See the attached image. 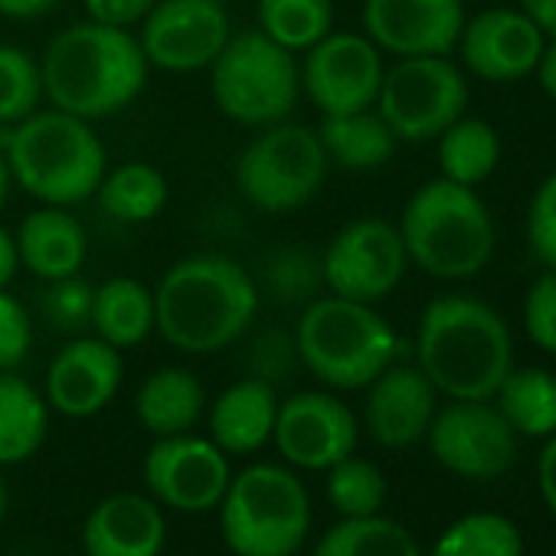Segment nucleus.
I'll list each match as a JSON object with an SVG mask.
<instances>
[{
	"label": "nucleus",
	"instance_id": "obj_22",
	"mask_svg": "<svg viewBox=\"0 0 556 556\" xmlns=\"http://www.w3.org/2000/svg\"><path fill=\"white\" fill-rule=\"evenodd\" d=\"M17 255L21 265L30 268L43 282L79 275L89 255L86 226L70 213V206H40L21 219L17 232Z\"/></svg>",
	"mask_w": 556,
	"mask_h": 556
},
{
	"label": "nucleus",
	"instance_id": "obj_35",
	"mask_svg": "<svg viewBox=\"0 0 556 556\" xmlns=\"http://www.w3.org/2000/svg\"><path fill=\"white\" fill-rule=\"evenodd\" d=\"M328 501L341 517H374L387 504L383 471L354 452L328 468Z\"/></svg>",
	"mask_w": 556,
	"mask_h": 556
},
{
	"label": "nucleus",
	"instance_id": "obj_3",
	"mask_svg": "<svg viewBox=\"0 0 556 556\" xmlns=\"http://www.w3.org/2000/svg\"><path fill=\"white\" fill-rule=\"evenodd\" d=\"M416 357L435 393L491 400L514 367V341L491 305L468 295H442L419 315Z\"/></svg>",
	"mask_w": 556,
	"mask_h": 556
},
{
	"label": "nucleus",
	"instance_id": "obj_26",
	"mask_svg": "<svg viewBox=\"0 0 556 556\" xmlns=\"http://www.w3.org/2000/svg\"><path fill=\"white\" fill-rule=\"evenodd\" d=\"M50 432V403L14 370H0V465H24Z\"/></svg>",
	"mask_w": 556,
	"mask_h": 556
},
{
	"label": "nucleus",
	"instance_id": "obj_37",
	"mask_svg": "<svg viewBox=\"0 0 556 556\" xmlns=\"http://www.w3.org/2000/svg\"><path fill=\"white\" fill-rule=\"evenodd\" d=\"M92 286L79 275L56 278L43 292V315L60 331H83L92 321Z\"/></svg>",
	"mask_w": 556,
	"mask_h": 556
},
{
	"label": "nucleus",
	"instance_id": "obj_9",
	"mask_svg": "<svg viewBox=\"0 0 556 556\" xmlns=\"http://www.w3.org/2000/svg\"><path fill=\"white\" fill-rule=\"evenodd\" d=\"M328 167L318 128L286 118L258 128L242 148L236 161V187L262 213H292L315 200Z\"/></svg>",
	"mask_w": 556,
	"mask_h": 556
},
{
	"label": "nucleus",
	"instance_id": "obj_50",
	"mask_svg": "<svg viewBox=\"0 0 556 556\" xmlns=\"http://www.w3.org/2000/svg\"><path fill=\"white\" fill-rule=\"evenodd\" d=\"M0 21H4V17H0Z\"/></svg>",
	"mask_w": 556,
	"mask_h": 556
},
{
	"label": "nucleus",
	"instance_id": "obj_29",
	"mask_svg": "<svg viewBox=\"0 0 556 556\" xmlns=\"http://www.w3.org/2000/svg\"><path fill=\"white\" fill-rule=\"evenodd\" d=\"M439 167L442 177L462 187L484 184L497 161H501V138L497 131L481 118H458L452 122L439 138Z\"/></svg>",
	"mask_w": 556,
	"mask_h": 556
},
{
	"label": "nucleus",
	"instance_id": "obj_38",
	"mask_svg": "<svg viewBox=\"0 0 556 556\" xmlns=\"http://www.w3.org/2000/svg\"><path fill=\"white\" fill-rule=\"evenodd\" d=\"M523 331L540 351L556 354V268H546L530 286L523 299Z\"/></svg>",
	"mask_w": 556,
	"mask_h": 556
},
{
	"label": "nucleus",
	"instance_id": "obj_20",
	"mask_svg": "<svg viewBox=\"0 0 556 556\" xmlns=\"http://www.w3.org/2000/svg\"><path fill=\"white\" fill-rule=\"evenodd\" d=\"M435 416V387L419 367L390 364L367 393L364 419L383 448H406L429 432Z\"/></svg>",
	"mask_w": 556,
	"mask_h": 556
},
{
	"label": "nucleus",
	"instance_id": "obj_8",
	"mask_svg": "<svg viewBox=\"0 0 556 556\" xmlns=\"http://www.w3.org/2000/svg\"><path fill=\"white\" fill-rule=\"evenodd\" d=\"M299 92L302 73L295 53L271 43L262 30L232 34L210 63V96L216 109L242 128L286 122Z\"/></svg>",
	"mask_w": 556,
	"mask_h": 556
},
{
	"label": "nucleus",
	"instance_id": "obj_23",
	"mask_svg": "<svg viewBox=\"0 0 556 556\" xmlns=\"http://www.w3.org/2000/svg\"><path fill=\"white\" fill-rule=\"evenodd\" d=\"M275 416L278 396L268 380H236L210 406V439L226 455H252L265 442H271Z\"/></svg>",
	"mask_w": 556,
	"mask_h": 556
},
{
	"label": "nucleus",
	"instance_id": "obj_5",
	"mask_svg": "<svg viewBox=\"0 0 556 556\" xmlns=\"http://www.w3.org/2000/svg\"><path fill=\"white\" fill-rule=\"evenodd\" d=\"M400 236L416 268L458 282L478 275L494 255V219L475 187L445 177L422 184L403 206Z\"/></svg>",
	"mask_w": 556,
	"mask_h": 556
},
{
	"label": "nucleus",
	"instance_id": "obj_6",
	"mask_svg": "<svg viewBox=\"0 0 556 556\" xmlns=\"http://www.w3.org/2000/svg\"><path fill=\"white\" fill-rule=\"evenodd\" d=\"M299 364L331 390L370 387L400 354V338L374 305L318 295L295 325Z\"/></svg>",
	"mask_w": 556,
	"mask_h": 556
},
{
	"label": "nucleus",
	"instance_id": "obj_32",
	"mask_svg": "<svg viewBox=\"0 0 556 556\" xmlns=\"http://www.w3.org/2000/svg\"><path fill=\"white\" fill-rule=\"evenodd\" d=\"M312 556H422L416 536L390 517H341Z\"/></svg>",
	"mask_w": 556,
	"mask_h": 556
},
{
	"label": "nucleus",
	"instance_id": "obj_18",
	"mask_svg": "<svg viewBox=\"0 0 556 556\" xmlns=\"http://www.w3.org/2000/svg\"><path fill=\"white\" fill-rule=\"evenodd\" d=\"M546 47L543 30L514 8H491L465 21L458 50L471 76L484 83H517L533 76Z\"/></svg>",
	"mask_w": 556,
	"mask_h": 556
},
{
	"label": "nucleus",
	"instance_id": "obj_45",
	"mask_svg": "<svg viewBox=\"0 0 556 556\" xmlns=\"http://www.w3.org/2000/svg\"><path fill=\"white\" fill-rule=\"evenodd\" d=\"M21 268V255H17V239L8 226H0V289H8L14 282V275Z\"/></svg>",
	"mask_w": 556,
	"mask_h": 556
},
{
	"label": "nucleus",
	"instance_id": "obj_49",
	"mask_svg": "<svg viewBox=\"0 0 556 556\" xmlns=\"http://www.w3.org/2000/svg\"><path fill=\"white\" fill-rule=\"evenodd\" d=\"M8 517V484H4V475H0V520Z\"/></svg>",
	"mask_w": 556,
	"mask_h": 556
},
{
	"label": "nucleus",
	"instance_id": "obj_47",
	"mask_svg": "<svg viewBox=\"0 0 556 556\" xmlns=\"http://www.w3.org/2000/svg\"><path fill=\"white\" fill-rule=\"evenodd\" d=\"M536 79H540V89L556 102V37L546 40L543 53H540V63H536Z\"/></svg>",
	"mask_w": 556,
	"mask_h": 556
},
{
	"label": "nucleus",
	"instance_id": "obj_17",
	"mask_svg": "<svg viewBox=\"0 0 556 556\" xmlns=\"http://www.w3.org/2000/svg\"><path fill=\"white\" fill-rule=\"evenodd\" d=\"M465 27V0H364V34L380 53L448 56Z\"/></svg>",
	"mask_w": 556,
	"mask_h": 556
},
{
	"label": "nucleus",
	"instance_id": "obj_48",
	"mask_svg": "<svg viewBox=\"0 0 556 556\" xmlns=\"http://www.w3.org/2000/svg\"><path fill=\"white\" fill-rule=\"evenodd\" d=\"M11 187H14V177H11V167H8L4 151H0V210H4V203L11 197Z\"/></svg>",
	"mask_w": 556,
	"mask_h": 556
},
{
	"label": "nucleus",
	"instance_id": "obj_34",
	"mask_svg": "<svg viewBox=\"0 0 556 556\" xmlns=\"http://www.w3.org/2000/svg\"><path fill=\"white\" fill-rule=\"evenodd\" d=\"M429 556H523V540L514 520L475 510L458 517L435 540Z\"/></svg>",
	"mask_w": 556,
	"mask_h": 556
},
{
	"label": "nucleus",
	"instance_id": "obj_44",
	"mask_svg": "<svg viewBox=\"0 0 556 556\" xmlns=\"http://www.w3.org/2000/svg\"><path fill=\"white\" fill-rule=\"evenodd\" d=\"M60 0H0V17L11 21H40L56 11Z\"/></svg>",
	"mask_w": 556,
	"mask_h": 556
},
{
	"label": "nucleus",
	"instance_id": "obj_15",
	"mask_svg": "<svg viewBox=\"0 0 556 556\" xmlns=\"http://www.w3.org/2000/svg\"><path fill=\"white\" fill-rule=\"evenodd\" d=\"M302 89L321 115H344L374 109L383 83V56L367 34H328L299 66Z\"/></svg>",
	"mask_w": 556,
	"mask_h": 556
},
{
	"label": "nucleus",
	"instance_id": "obj_31",
	"mask_svg": "<svg viewBox=\"0 0 556 556\" xmlns=\"http://www.w3.org/2000/svg\"><path fill=\"white\" fill-rule=\"evenodd\" d=\"M255 21L271 43L305 53L334 30V8L331 0H258Z\"/></svg>",
	"mask_w": 556,
	"mask_h": 556
},
{
	"label": "nucleus",
	"instance_id": "obj_40",
	"mask_svg": "<svg viewBox=\"0 0 556 556\" xmlns=\"http://www.w3.org/2000/svg\"><path fill=\"white\" fill-rule=\"evenodd\" d=\"M34 348V325L27 308L0 289V370H17Z\"/></svg>",
	"mask_w": 556,
	"mask_h": 556
},
{
	"label": "nucleus",
	"instance_id": "obj_39",
	"mask_svg": "<svg viewBox=\"0 0 556 556\" xmlns=\"http://www.w3.org/2000/svg\"><path fill=\"white\" fill-rule=\"evenodd\" d=\"M527 242L546 268H556V174H549L530 197Z\"/></svg>",
	"mask_w": 556,
	"mask_h": 556
},
{
	"label": "nucleus",
	"instance_id": "obj_28",
	"mask_svg": "<svg viewBox=\"0 0 556 556\" xmlns=\"http://www.w3.org/2000/svg\"><path fill=\"white\" fill-rule=\"evenodd\" d=\"M497 409L517 435L546 439L556 432V374L540 367L514 370L497 387Z\"/></svg>",
	"mask_w": 556,
	"mask_h": 556
},
{
	"label": "nucleus",
	"instance_id": "obj_13",
	"mask_svg": "<svg viewBox=\"0 0 556 556\" xmlns=\"http://www.w3.org/2000/svg\"><path fill=\"white\" fill-rule=\"evenodd\" d=\"M226 452L203 435H164L144 455V484L151 497L180 514L213 510L229 484Z\"/></svg>",
	"mask_w": 556,
	"mask_h": 556
},
{
	"label": "nucleus",
	"instance_id": "obj_27",
	"mask_svg": "<svg viewBox=\"0 0 556 556\" xmlns=\"http://www.w3.org/2000/svg\"><path fill=\"white\" fill-rule=\"evenodd\" d=\"M318 138L328 154V164H338L357 174L383 167L396 151V135L374 109L325 115Z\"/></svg>",
	"mask_w": 556,
	"mask_h": 556
},
{
	"label": "nucleus",
	"instance_id": "obj_1",
	"mask_svg": "<svg viewBox=\"0 0 556 556\" xmlns=\"http://www.w3.org/2000/svg\"><path fill=\"white\" fill-rule=\"evenodd\" d=\"M255 312L258 282L219 252L174 262L154 289V331L184 354H216L236 344Z\"/></svg>",
	"mask_w": 556,
	"mask_h": 556
},
{
	"label": "nucleus",
	"instance_id": "obj_33",
	"mask_svg": "<svg viewBox=\"0 0 556 556\" xmlns=\"http://www.w3.org/2000/svg\"><path fill=\"white\" fill-rule=\"evenodd\" d=\"M262 286L275 302H282V305L315 302L325 289L321 255L299 242L268 249L262 258Z\"/></svg>",
	"mask_w": 556,
	"mask_h": 556
},
{
	"label": "nucleus",
	"instance_id": "obj_24",
	"mask_svg": "<svg viewBox=\"0 0 556 556\" xmlns=\"http://www.w3.org/2000/svg\"><path fill=\"white\" fill-rule=\"evenodd\" d=\"M203 409H206V390L197 380V374L184 367H157L154 374L144 377L135 396L138 422L157 439L190 432L200 422Z\"/></svg>",
	"mask_w": 556,
	"mask_h": 556
},
{
	"label": "nucleus",
	"instance_id": "obj_10",
	"mask_svg": "<svg viewBox=\"0 0 556 556\" xmlns=\"http://www.w3.org/2000/svg\"><path fill=\"white\" fill-rule=\"evenodd\" d=\"M396 141H435L468 109L465 73L448 56H403L383 73L377 105Z\"/></svg>",
	"mask_w": 556,
	"mask_h": 556
},
{
	"label": "nucleus",
	"instance_id": "obj_19",
	"mask_svg": "<svg viewBox=\"0 0 556 556\" xmlns=\"http://www.w3.org/2000/svg\"><path fill=\"white\" fill-rule=\"evenodd\" d=\"M122 377L125 364L118 348L105 344L102 338H73L50 361L43 396L50 413L66 419H89L118 396Z\"/></svg>",
	"mask_w": 556,
	"mask_h": 556
},
{
	"label": "nucleus",
	"instance_id": "obj_25",
	"mask_svg": "<svg viewBox=\"0 0 556 556\" xmlns=\"http://www.w3.org/2000/svg\"><path fill=\"white\" fill-rule=\"evenodd\" d=\"M96 338L128 351L148 341L154 331V289L138 278L115 275L92 292V321Z\"/></svg>",
	"mask_w": 556,
	"mask_h": 556
},
{
	"label": "nucleus",
	"instance_id": "obj_36",
	"mask_svg": "<svg viewBox=\"0 0 556 556\" xmlns=\"http://www.w3.org/2000/svg\"><path fill=\"white\" fill-rule=\"evenodd\" d=\"M40 63L14 43H0V125L24 122L40 109Z\"/></svg>",
	"mask_w": 556,
	"mask_h": 556
},
{
	"label": "nucleus",
	"instance_id": "obj_21",
	"mask_svg": "<svg viewBox=\"0 0 556 556\" xmlns=\"http://www.w3.org/2000/svg\"><path fill=\"white\" fill-rule=\"evenodd\" d=\"M167 520L161 504L144 494H109L83 523L86 556H161Z\"/></svg>",
	"mask_w": 556,
	"mask_h": 556
},
{
	"label": "nucleus",
	"instance_id": "obj_41",
	"mask_svg": "<svg viewBox=\"0 0 556 556\" xmlns=\"http://www.w3.org/2000/svg\"><path fill=\"white\" fill-rule=\"evenodd\" d=\"M289 364H299V351H295V338L292 334H286V331H265V334L255 338V344H252V367H255V374L252 377L271 383V377L282 374Z\"/></svg>",
	"mask_w": 556,
	"mask_h": 556
},
{
	"label": "nucleus",
	"instance_id": "obj_42",
	"mask_svg": "<svg viewBox=\"0 0 556 556\" xmlns=\"http://www.w3.org/2000/svg\"><path fill=\"white\" fill-rule=\"evenodd\" d=\"M83 4L89 11V21L131 30L135 24H141L151 14L157 0H83Z\"/></svg>",
	"mask_w": 556,
	"mask_h": 556
},
{
	"label": "nucleus",
	"instance_id": "obj_4",
	"mask_svg": "<svg viewBox=\"0 0 556 556\" xmlns=\"http://www.w3.org/2000/svg\"><path fill=\"white\" fill-rule=\"evenodd\" d=\"M0 151L14 184L43 206H76L96 197L105 177V148L92 122L60 109L0 125Z\"/></svg>",
	"mask_w": 556,
	"mask_h": 556
},
{
	"label": "nucleus",
	"instance_id": "obj_16",
	"mask_svg": "<svg viewBox=\"0 0 556 556\" xmlns=\"http://www.w3.org/2000/svg\"><path fill=\"white\" fill-rule=\"evenodd\" d=\"M271 442L292 468L328 471L357 448V416L334 393L302 390L278 403Z\"/></svg>",
	"mask_w": 556,
	"mask_h": 556
},
{
	"label": "nucleus",
	"instance_id": "obj_46",
	"mask_svg": "<svg viewBox=\"0 0 556 556\" xmlns=\"http://www.w3.org/2000/svg\"><path fill=\"white\" fill-rule=\"evenodd\" d=\"M520 11L543 30L546 40L556 37V0H520Z\"/></svg>",
	"mask_w": 556,
	"mask_h": 556
},
{
	"label": "nucleus",
	"instance_id": "obj_43",
	"mask_svg": "<svg viewBox=\"0 0 556 556\" xmlns=\"http://www.w3.org/2000/svg\"><path fill=\"white\" fill-rule=\"evenodd\" d=\"M536 481H540V494H543L546 507L556 514V432L546 435V445L536 462Z\"/></svg>",
	"mask_w": 556,
	"mask_h": 556
},
{
	"label": "nucleus",
	"instance_id": "obj_7",
	"mask_svg": "<svg viewBox=\"0 0 556 556\" xmlns=\"http://www.w3.org/2000/svg\"><path fill=\"white\" fill-rule=\"evenodd\" d=\"M219 507V533L232 556H295L312 530V497L302 478L258 462L229 478Z\"/></svg>",
	"mask_w": 556,
	"mask_h": 556
},
{
	"label": "nucleus",
	"instance_id": "obj_14",
	"mask_svg": "<svg viewBox=\"0 0 556 556\" xmlns=\"http://www.w3.org/2000/svg\"><path fill=\"white\" fill-rule=\"evenodd\" d=\"M229 37V14L219 0H157L141 21L138 43L148 66L164 73H197L210 70Z\"/></svg>",
	"mask_w": 556,
	"mask_h": 556
},
{
	"label": "nucleus",
	"instance_id": "obj_11",
	"mask_svg": "<svg viewBox=\"0 0 556 556\" xmlns=\"http://www.w3.org/2000/svg\"><path fill=\"white\" fill-rule=\"evenodd\" d=\"M325 289L338 299L374 305L396 292L409 268L400 226L367 216L348 223L321 255Z\"/></svg>",
	"mask_w": 556,
	"mask_h": 556
},
{
	"label": "nucleus",
	"instance_id": "obj_2",
	"mask_svg": "<svg viewBox=\"0 0 556 556\" xmlns=\"http://www.w3.org/2000/svg\"><path fill=\"white\" fill-rule=\"evenodd\" d=\"M148 70L144 50L131 30L96 21L60 30L40 60L43 96L53 109L86 122L128 109L144 89Z\"/></svg>",
	"mask_w": 556,
	"mask_h": 556
},
{
	"label": "nucleus",
	"instance_id": "obj_30",
	"mask_svg": "<svg viewBox=\"0 0 556 556\" xmlns=\"http://www.w3.org/2000/svg\"><path fill=\"white\" fill-rule=\"evenodd\" d=\"M96 197L112 219L148 223L167 203V177L154 164L131 161V164H122L115 170H105Z\"/></svg>",
	"mask_w": 556,
	"mask_h": 556
},
{
	"label": "nucleus",
	"instance_id": "obj_12",
	"mask_svg": "<svg viewBox=\"0 0 556 556\" xmlns=\"http://www.w3.org/2000/svg\"><path fill=\"white\" fill-rule=\"evenodd\" d=\"M435 462L468 481L501 478L517 458V432L488 400H452L429 422Z\"/></svg>",
	"mask_w": 556,
	"mask_h": 556
}]
</instances>
